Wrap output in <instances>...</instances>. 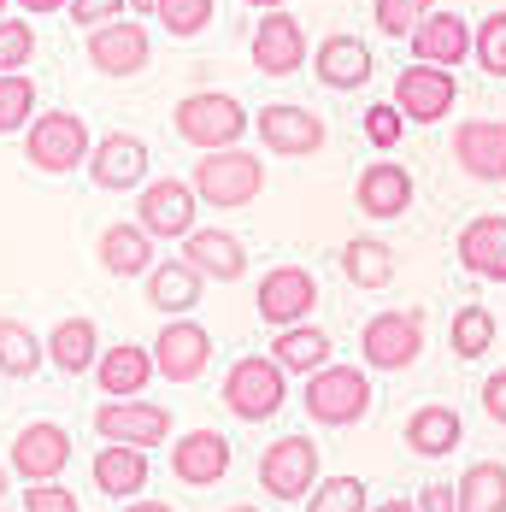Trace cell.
Wrapping results in <instances>:
<instances>
[{"label":"cell","instance_id":"1","mask_svg":"<svg viewBox=\"0 0 506 512\" xmlns=\"http://www.w3.org/2000/svg\"><path fill=\"white\" fill-rule=\"evenodd\" d=\"M171 124H177V136L189 148L224 154V148H236L248 136L253 118H248V106L236 101V95H224V89H189L183 101L171 106Z\"/></svg>","mask_w":506,"mask_h":512},{"label":"cell","instance_id":"2","mask_svg":"<svg viewBox=\"0 0 506 512\" xmlns=\"http://www.w3.org/2000/svg\"><path fill=\"white\" fill-rule=\"evenodd\" d=\"M301 407L312 424H324V430H354L359 418L371 412V377L359 371V365H324V371H312L301 389Z\"/></svg>","mask_w":506,"mask_h":512},{"label":"cell","instance_id":"3","mask_svg":"<svg viewBox=\"0 0 506 512\" xmlns=\"http://www.w3.org/2000/svg\"><path fill=\"white\" fill-rule=\"evenodd\" d=\"M189 189L201 206H253L259 189H265V159H253L248 148H224V154H201L195 171H189Z\"/></svg>","mask_w":506,"mask_h":512},{"label":"cell","instance_id":"4","mask_svg":"<svg viewBox=\"0 0 506 512\" xmlns=\"http://www.w3.org/2000/svg\"><path fill=\"white\" fill-rule=\"evenodd\" d=\"M89 148H95V136H89V124L77 118V112H36L30 118V130H24V159L36 165V171H48V177H71V171H83L89 165Z\"/></svg>","mask_w":506,"mask_h":512},{"label":"cell","instance_id":"5","mask_svg":"<svg viewBox=\"0 0 506 512\" xmlns=\"http://www.w3.org/2000/svg\"><path fill=\"white\" fill-rule=\"evenodd\" d=\"M289 401V377H283V365L271 354H248L236 359L230 371H224V407L236 412L242 424H265V418H277Z\"/></svg>","mask_w":506,"mask_h":512},{"label":"cell","instance_id":"6","mask_svg":"<svg viewBox=\"0 0 506 512\" xmlns=\"http://www.w3.org/2000/svg\"><path fill=\"white\" fill-rule=\"evenodd\" d=\"M359 354L371 371H412L418 354H424V312H377V318H365V330H359Z\"/></svg>","mask_w":506,"mask_h":512},{"label":"cell","instance_id":"7","mask_svg":"<svg viewBox=\"0 0 506 512\" xmlns=\"http://www.w3.org/2000/svg\"><path fill=\"white\" fill-rule=\"evenodd\" d=\"M253 136H259V148L277 159H306L318 154L324 142H330V130H324V118L312 112V106H295V101H271L253 112Z\"/></svg>","mask_w":506,"mask_h":512},{"label":"cell","instance_id":"8","mask_svg":"<svg viewBox=\"0 0 506 512\" xmlns=\"http://www.w3.org/2000/svg\"><path fill=\"white\" fill-rule=\"evenodd\" d=\"M259 489L271 501H301L318 489V442L312 436H277L265 454H259Z\"/></svg>","mask_w":506,"mask_h":512},{"label":"cell","instance_id":"9","mask_svg":"<svg viewBox=\"0 0 506 512\" xmlns=\"http://www.w3.org/2000/svg\"><path fill=\"white\" fill-rule=\"evenodd\" d=\"M195 212H201V201H195L189 177H148L136 195V224L153 242H183L195 230Z\"/></svg>","mask_w":506,"mask_h":512},{"label":"cell","instance_id":"10","mask_svg":"<svg viewBox=\"0 0 506 512\" xmlns=\"http://www.w3.org/2000/svg\"><path fill=\"white\" fill-rule=\"evenodd\" d=\"M253 307L271 330H289V324H312V307H318V277L306 265H271L253 289Z\"/></svg>","mask_w":506,"mask_h":512},{"label":"cell","instance_id":"11","mask_svg":"<svg viewBox=\"0 0 506 512\" xmlns=\"http://www.w3.org/2000/svg\"><path fill=\"white\" fill-rule=\"evenodd\" d=\"M148 142L136 136V130H106L101 142L89 148V183L106 189V195H124V189H142L148 183Z\"/></svg>","mask_w":506,"mask_h":512},{"label":"cell","instance_id":"12","mask_svg":"<svg viewBox=\"0 0 506 512\" xmlns=\"http://www.w3.org/2000/svg\"><path fill=\"white\" fill-rule=\"evenodd\" d=\"M95 430L112 448H142L148 454L159 442H171V407H159V401H101Z\"/></svg>","mask_w":506,"mask_h":512},{"label":"cell","instance_id":"13","mask_svg":"<svg viewBox=\"0 0 506 512\" xmlns=\"http://www.w3.org/2000/svg\"><path fill=\"white\" fill-rule=\"evenodd\" d=\"M65 465H71V436H65V424L36 418V424H24V430L12 436L6 471H18L24 483H59Z\"/></svg>","mask_w":506,"mask_h":512},{"label":"cell","instance_id":"14","mask_svg":"<svg viewBox=\"0 0 506 512\" xmlns=\"http://www.w3.org/2000/svg\"><path fill=\"white\" fill-rule=\"evenodd\" d=\"M412 195H418V183H412V171H406L401 159H371L354 183V206L371 224L406 218V212H412Z\"/></svg>","mask_w":506,"mask_h":512},{"label":"cell","instance_id":"15","mask_svg":"<svg viewBox=\"0 0 506 512\" xmlns=\"http://www.w3.org/2000/svg\"><path fill=\"white\" fill-rule=\"evenodd\" d=\"M454 101H459V83L442 65H406L395 77V106H401L406 124H442L454 112Z\"/></svg>","mask_w":506,"mask_h":512},{"label":"cell","instance_id":"16","mask_svg":"<svg viewBox=\"0 0 506 512\" xmlns=\"http://www.w3.org/2000/svg\"><path fill=\"white\" fill-rule=\"evenodd\" d=\"M206 365H212V336H206V324L171 318V324L159 330V342H153V371H159L165 383H195V377H206Z\"/></svg>","mask_w":506,"mask_h":512},{"label":"cell","instance_id":"17","mask_svg":"<svg viewBox=\"0 0 506 512\" xmlns=\"http://www.w3.org/2000/svg\"><path fill=\"white\" fill-rule=\"evenodd\" d=\"M306 59H312V48H306V30L289 6H283V12H265V18L253 24V65H259L265 77H295Z\"/></svg>","mask_w":506,"mask_h":512},{"label":"cell","instance_id":"18","mask_svg":"<svg viewBox=\"0 0 506 512\" xmlns=\"http://www.w3.org/2000/svg\"><path fill=\"white\" fill-rule=\"evenodd\" d=\"M148 53H153V36L136 18H112L101 30H89V65L101 77H136L148 65Z\"/></svg>","mask_w":506,"mask_h":512},{"label":"cell","instance_id":"19","mask_svg":"<svg viewBox=\"0 0 506 512\" xmlns=\"http://www.w3.org/2000/svg\"><path fill=\"white\" fill-rule=\"evenodd\" d=\"M454 159L471 183H506V118H465L454 130Z\"/></svg>","mask_w":506,"mask_h":512},{"label":"cell","instance_id":"20","mask_svg":"<svg viewBox=\"0 0 506 512\" xmlns=\"http://www.w3.org/2000/svg\"><path fill=\"white\" fill-rule=\"evenodd\" d=\"M183 265H195L206 283H236L248 277V242L236 230H189L183 236Z\"/></svg>","mask_w":506,"mask_h":512},{"label":"cell","instance_id":"21","mask_svg":"<svg viewBox=\"0 0 506 512\" xmlns=\"http://www.w3.org/2000/svg\"><path fill=\"white\" fill-rule=\"evenodd\" d=\"M312 71H318V83L324 89H342V95H354V89H365L371 83V48L359 42V36H324L318 48H312Z\"/></svg>","mask_w":506,"mask_h":512},{"label":"cell","instance_id":"22","mask_svg":"<svg viewBox=\"0 0 506 512\" xmlns=\"http://www.w3.org/2000/svg\"><path fill=\"white\" fill-rule=\"evenodd\" d=\"M171 471H177V483H189V489H212V483H224V471H230V442H224L218 430H189V436L171 442Z\"/></svg>","mask_w":506,"mask_h":512},{"label":"cell","instance_id":"23","mask_svg":"<svg viewBox=\"0 0 506 512\" xmlns=\"http://www.w3.org/2000/svg\"><path fill=\"white\" fill-rule=\"evenodd\" d=\"M454 254H459V265H465L471 277L506 283V212H483V218H471V224L459 230Z\"/></svg>","mask_w":506,"mask_h":512},{"label":"cell","instance_id":"24","mask_svg":"<svg viewBox=\"0 0 506 512\" xmlns=\"http://www.w3.org/2000/svg\"><path fill=\"white\" fill-rule=\"evenodd\" d=\"M406 42H412V65H442V71H454L459 59H471V24H465L459 12H430Z\"/></svg>","mask_w":506,"mask_h":512},{"label":"cell","instance_id":"25","mask_svg":"<svg viewBox=\"0 0 506 512\" xmlns=\"http://www.w3.org/2000/svg\"><path fill=\"white\" fill-rule=\"evenodd\" d=\"M201 289H206V277L195 265H183V259H159L148 277H142L148 307L165 312V318H189V312L201 307Z\"/></svg>","mask_w":506,"mask_h":512},{"label":"cell","instance_id":"26","mask_svg":"<svg viewBox=\"0 0 506 512\" xmlns=\"http://www.w3.org/2000/svg\"><path fill=\"white\" fill-rule=\"evenodd\" d=\"M148 377H153V348H142V342L101 348V359H95V383H101V395H112V401H142Z\"/></svg>","mask_w":506,"mask_h":512},{"label":"cell","instance_id":"27","mask_svg":"<svg viewBox=\"0 0 506 512\" xmlns=\"http://www.w3.org/2000/svg\"><path fill=\"white\" fill-rule=\"evenodd\" d=\"M95 359H101L95 318H59L48 330V365L59 377H83V371H95Z\"/></svg>","mask_w":506,"mask_h":512},{"label":"cell","instance_id":"28","mask_svg":"<svg viewBox=\"0 0 506 512\" xmlns=\"http://www.w3.org/2000/svg\"><path fill=\"white\" fill-rule=\"evenodd\" d=\"M459 442H465V418L454 407H418L406 418V448L418 454V460H448Z\"/></svg>","mask_w":506,"mask_h":512},{"label":"cell","instance_id":"29","mask_svg":"<svg viewBox=\"0 0 506 512\" xmlns=\"http://www.w3.org/2000/svg\"><path fill=\"white\" fill-rule=\"evenodd\" d=\"M95 489L112 495V501H142V489H148V454L106 442L101 454H95Z\"/></svg>","mask_w":506,"mask_h":512},{"label":"cell","instance_id":"30","mask_svg":"<svg viewBox=\"0 0 506 512\" xmlns=\"http://www.w3.org/2000/svg\"><path fill=\"white\" fill-rule=\"evenodd\" d=\"M271 359L283 365V377H312V371L330 365V336L318 324H289V330H277Z\"/></svg>","mask_w":506,"mask_h":512},{"label":"cell","instance_id":"31","mask_svg":"<svg viewBox=\"0 0 506 512\" xmlns=\"http://www.w3.org/2000/svg\"><path fill=\"white\" fill-rule=\"evenodd\" d=\"M101 265L112 277H148L153 271V236L142 224H106L101 230Z\"/></svg>","mask_w":506,"mask_h":512},{"label":"cell","instance_id":"32","mask_svg":"<svg viewBox=\"0 0 506 512\" xmlns=\"http://www.w3.org/2000/svg\"><path fill=\"white\" fill-rule=\"evenodd\" d=\"M336 259H342V277H348L354 289H383V283L395 277V248L377 242V236H354Z\"/></svg>","mask_w":506,"mask_h":512},{"label":"cell","instance_id":"33","mask_svg":"<svg viewBox=\"0 0 506 512\" xmlns=\"http://www.w3.org/2000/svg\"><path fill=\"white\" fill-rule=\"evenodd\" d=\"M459 512H506V465L501 460H477L465 465V477L454 483Z\"/></svg>","mask_w":506,"mask_h":512},{"label":"cell","instance_id":"34","mask_svg":"<svg viewBox=\"0 0 506 512\" xmlns=\"http://www.w3.org/2000/svg\"><path fill=\"white\" fill-rule=\"evenodd\" d=\"M48 365V342L30 330V324H18V318H0V371L6 377H36Z\"/></svg>","mask_w":506,"mask_h":512},{"label":"cell","instance_id":"35","mask_svg":"<svg viewBox=\"0 0 506 512\" xmlns=\"http://www.w3.org/2000/svg\"><path fill=\"white\" fill-rule=\"evenodd\" d=\"M495 336H501V324H495L489 307H459L454 324H448V342H454L459 359H483L495 348Z\"/></svg>","mask_w":506,"mask_h":512},{"label":"cell","instance_id":"36","mask_svg":"<svg viewBox=\"0 0 506 512\" xmlns=\"http://www.w3.org/2000/svg\"><path fill=\"white\" fill-rule=\"evenodd\" d=\"M30 118H36V77L30 71H6L0 77V136L30 130Z\"/></svg>","mask_w":506,"mask_h":512},{"label":"cell","instance_id":"37","mask_svg":"<svg viewBox=\"0 0 506 512\" xmlns=\"http://www.w3.org/2000/svg\"><path fill=\"white\" fill-rule=\"evenodd\" d=\"M212 12H218V0H159V30L165 36H177V42H189V36H201L206 24H212Z\"/></svg>","mask_w":506,"mask_h":512},{"label":"cell","instance_id":"38","mask_svg":"<svg viewBox=\"0 0 506 512\" xmlns=\"http://www.w3.org/2000/svg\"><path fill=\"white\" fill-rule=\"evenodd\" d=\"M306 512H371V501H365V483L359 477H324L306 495Z\"/></svg>","mask_w":506,"mask_h":512},{"label":"cell","instance_id":"39","mask_svg":"<svg viewBox=\"0 0 506 512\" xmlns=\"http://www.w3.org/2000/svg\"><path fill=\"white\" fill-rule=\"evenodd\" d=\"M471 59H477L489 77H506V12H489V18L471 30Z\"/></svg>","mask_w":506,"mask_h":512},{"label":"cell","instance_id":"40","mask_svg":"<svg viewBox=\"0 0 506 512\" xmlns=\"http://www.w3.org/2000/svg\"><path fill=\"white\" fill-rule=\"evenodd\" d=\"M430 12H436V0H371V18L383 36H412Z\"/></svg>","mask_w":506,"mask_h":512},{"label":"cell","instance_id":"41","mask_svg":"<svg viewBox=\"0 0 506 512\" xmlns=\"http://www.w3.org/2000/svg\"><path fill=\"white\" fill-rule=\"evenodd\" d=\"M401 136H406V118H401V106H395V101H377V106H365V142H371L377 154H395V148H401Z\"/></svg>","mask_w":506,"mask_h":512},{"label":"cell","instance_id":"42","mask_svg":"<svg viewBox=\"0 0 506 512\" xmlns=\"http://www.w3.org/2000/svg\"><path fill=\"white\" fill-rule=\"evenodd\" d=\"M30 53H36V30H30V18H0V77H6V71H24Z\"/></svg>","mask_w":506,"mask_h":512},{"label":"cell","instance_id":"43","mask_svg":"<svg viewBox=\"0 0 506 512\" xmlns=\"http://www.w3.org/2000/svg\"><path fill=\"white\" fill-rule=\"evenodd\" d=\"M24 512H83V507H77V495L65 483H30L24 489Z\"/></svg>","mask_w":506,"mask_h":512},{"label":"cell","instance_id":"44","mask_svg":"<svg viewBox=\"0 0 506 512\" xmlns=\"http://www.w3.org/2000/svg\"><path fill=\"white\" fill-rule=\"evenodd\" d=\"M124 12V0H71V24H83V30H101Z\"/></svg>","mask_w":506,"mask_h":512},{"label":"cell","instance_id":"45","mask_svg":"<svg viewBox=\"0 0 506 512\" xmlns=\"http://www.w3.org/2000/svg\"><path fill=\"white\" fill-rule=\"evenodd\" d=\"M477 395H483V412H489L495 424H506V371H489V383H483Z\"/></svg>","mask_w":506,"mask_h":512},{"label":"cell","instance_id":"46","mask_svg":"<svg viewBox=\"0 0 506 512\" xmlns=\"http://www.w3.org/2000/svg\"><path fill=\"white\" fill-rule=\"evenodd\" d=\"M418 512H459V501H454V483H430L418 501H412Z\"/></svg>","mask_w":506,"mask_h":512},{"label":"cell","instance_id":"47","mask_svg":"<svg viewBox=\"0 0 506 512\" xmlns=\"http://www.w3.org/2000/svg\"><path fill=\"white\" fill-rule=\"evenodd\" d=\"M65 6H71V0H18V12H36V18H42V12H65Z\"/></svg>","mask_w":506,"mask_h":512},{"label":"cell","instance_id":"48","mask_svg":"<svg viewBox=\"0 0 506 512\" xmlns=\"http://www.w3.org/2000/svg\"><path fill=\"white\" fill-rule=\"evenodd\" d=\"M124 6H130L136 18H153V12H159V0H124Z\"/></svg>","mask_w":506,"mask_h":512},{"label":"cell","instance_id":"49","mask_svg":"<svg viewBox=\"0 0 506 512\" xmlns=\"http://www.w3.org/2000/svg\"><path fill=\"white\" fill-rule=\"evenodd\" d=\"M130 512H177V507H165V501H130Z\"/></svg>","mask_w":506,"mask_h":512},{"label":"cell","instance_id":"50","mask_svg":"<svg viewBox=\"0 0 506 512\" xmlns=\"http://www.w3.org/2000/svg\"><path fill=\"white\" fill-rule=\"evenodd\" d=\"M371 512H418L412 501H383V507H371Z\"/></svg>","mask_w":506,"mask_h":512},{"label":"cell","instance_id":"51","mask_svg":"<svg viewBox=\"0 0 506 512\" xmlns=\"http://www.w3.org/2000/svg\"><path fill=\"white\" fill-rule=\"evenodd\" d=\"M248 6H259V12H283L289 0H248Z\"/></svg>","mask_w":506,"mask_h":512},{"label":"cell","instance_id":"52","mask_svg":"<svg viewBox=\"0 0 506 512\" xmlns=\"http://www.w3.org/2000/svg\"><path fill=\"white\" fill-rule=\"evenodd\" d=\"M6 489H12V471H6V465H0V501H6Z\"/></svg>","mask_w":506,"mask_h":512},{"label":"cell","instance_id":"53","mask_svg":"<svg viewBox=\"0 0 506 512\" xmlns=\"http://www.w3.org/2000/svg\"><path fill=\"white\" fill-rule=\"evenodd\" d=\"M224 512H259V507H248V501H242V507H224Z\"/></svg>","mask_w":506,"mask_h":512},{"label":"cell","instance_id":"54","mask_svg":"<svg viewBox=\"0 0 506 512\" xmlns=\"http://www.w3.org/2000/svg\"><path fill=\"white\" fill-rule=\"evenodd\" d=\"M0 18H6V0H0Z\"/></svg>","mask_w":506,"mask_h":512}]
</instances>
